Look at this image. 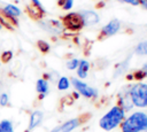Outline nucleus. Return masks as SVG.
Segmentation results:
<instances>
[{"label": "nucleus", "mask_w": 147, "mask_h": 132, "mask_svg": "<svg viewBox=\"0 0 147 132\" xmlns=\"http://www.w3.org/2000/svg\"><path fill=\"white\" fill-rule=\"evenodd\" d=\"M122 132H146L147 131V114L136 111L127 118L123 119L121 125Z\"/></svg>", "instance_id": "1"}, {"label": "nucleus", "mask_w": 147, "mask_h": 132, "mask_svg": "<svg viewBox=\"0 0 147 132\" xmlns=\"http://www.w3.org/2000/svg\"><path fill=\"white\" fill-rule=\"evenodd\" d=\"M124 117L125 111L119 106H115L101 117V119L99 121V125L105 131H111L123 122Z\"/></svg>", "instance_id": "2"}, {"label": "nucleus", "mask_w": 147, "mask_h": 132, "mask_svg": "<svg viewBox=\"0 0 147 132\" xmlns=\"http://www.w3.org/2000/svg\"><path fill=\"white\" fill-rule=\"evenodd\" d=\"M131 102L133 106L139 108L147 107V84L137 83L134 84L129 92Z\"/></svg>", "instance_id": "3"}, {"label": "nucleus", "mask_w": 147, "mask_h": 132, "mask_svg": "<svg viewBox=\"0 0 147 132\" xmlns=\"http://www.w3.org/2000/svg\"><path fill=\"white\" fill-rule=\"evenodd\" d=\"M71 83L74 85V87L77 90V92H79L85 98H96L98 96V91L93 87H91L90 85H87L86 83H84L83 80H79L78 78H72Z\"/></svg>", "instance_id": "4"}, {"label": "nucleus", "mask_w": 147, "mask_h": 132, "mask_svg": "<svg viewBox=\"0 0 147 132\" xmlns=\"http://www.w3.org/2000/svg\"><path fill=\"white\" fill-rule=\"evenodd\" d=\"M82 122H83L82 117H76V118L67 121L65 123H63L60 126H57L54 130H52L51 132H72L75 129H77L82 124Z\"/></svg>", "instance_id": "5"}, {"label": "nucleus", "mask_w": 147, "mask_h": 132, "mask_svg": "<svg viewBox=\"0 0 147 132\" xmlns=\"http://www.w3.org/2000/svg\"><path fill=\"white\" fill-rule=\"evenodd\" d=\"M79 16L82 18V22H83V25L85 26H90V25H94L99 22V15L93 11V10H82L79 13Z\"/></svg>", "instance_id": "6"}, {"label": "nucleus", "mask_w": 147, "mask_h": 132, "mask_svg": "<svg viewBox=\"0 0 147 132\" xmlns=\"http://www.w3.org/2000/svg\"><path fill=\"white\" fill-rule=\"evenodd\" d=\"M64 24L71 30H78L82 26H84L82 18H80L79 14H77V13H71V14L67 15L64 17Z\"/></svg>", "instance_id": "7"}, {"label": "nucleus", "mask_w": 147, "mask_h": 132, "mask_svg": "<svg viewBox=\"0 0 147 132\" xmlns=\"http://www.w3.org/2000/svg\"><path fill=\"white\" fill-rule=\"evenodd\" d=\"M121 28V23L118 20H111L110 22H108L101 30L102 34L106 36V37H109V36H114L115 33H117V31L119 30Z\"/></svg>", "instance_id": "8"}, {"label": "nucleus", "mask_w": 147, "mask_h": 132, "mask_svg": "<svg viewBox=\"0 0 147 132\" xmlns=\"http://www.w3.org/2000/svg\"><path fill=\"white\" fill-rule=\"evenodd\" d=\"M42 117H44V114L40 111V110H36L31 114V117H30V123H29V127L28 130L29 131H32L33 129H36L42 121Z\"/></svg>", "instance_id": "9"}, {"label": "nucleus", "mask_w": 147, "mask_h": 132, "mask_svg": "<svg viewBox=\"0 0 147 132\" xmlns=\"http://www.w3.org/2000/svg\"><path fill=\"white\" fill-rule=\"evenodd\" d=\"M90 69V63L86 60H82L79 61V64L77 67V75L80 79H84L87 77V72Z\"/></svg>", "instance_id": "10"}, {"label": "nucleus", "mask_w": 147, "mask_h": 132, "mask_svg": "<svg viewBox=\"0 0 147 132\" xmlns=\"http://www.w3.org/2000/svg\"><path fill=\"white\" fill-rule=\"evenodd\" d=\"M36 90L38 93H40V98H42L44 95H46L48 93V83L45 79H38L37 84H36Z\"/></svg>", "instance_id": "11"}, {"label": "nucleus", "mask_w": 147, "mask_h": 132, "mask_svg": "<svg viewBox=\"0 0 147 132\" xmlns=\"http://www.w3.org/2000/svg\"><path fill=\"white\" fill-rule=\"evenodd\" d=\"M3 11L6 15H8L10 17H17L21 14V10L18 9V7H16L14 5H6L3 7Z\"/></svg>", "instance_id": "12"}, {"label": "nucleus", "mask_w": 147, "mask_h": 132, "mask_svg": "<svg viewBox=\"0 0 147 132\" xmlns=\"http://www.w3.org/2000/svg\"><path fill=\"white\" fill-rule=\"evenodd\" d=\"M121 102H119V107L125 111V110H131L132 109V107H133V104H132V102H131V99H130V95L129 94H126L125 96H122L121 99Z\"/></svg>", "instance_id": "13"}, {"label": "nucleus", "mask_w": 147, "mask_h": 132, "mask_svg": "<svg viewBox=\"0 0 147 132\" xmlns=\"http://www.w3.org/2000/svg\"><path fill=\"white\" fill-rule=\"evenodd\" d=\"M134 53L137 55H147V40H144L141 42H139L136 48H134Z\"/></svg>", "instance_id": "14"}, {"label": "nucleus", "mask_w": 147, "mask_h": 132, "mask_svg": "<svg viewBox=\"0 0 147 132\" xmlns=\"http://www.w3.org/2000/svg\"><path fill=\"white\" fill-rule=\"evenodd\" d=\"M0 132H14L13 123L8 119H3L0 122Z\"/></svg>", "instance_id": "15"}, {"label": "nucleus", "mask_w": 147, "mask_h": 132, "mask_svg": "<svg viewBox=\"0 0 147 132\" xmlns=\"http://www.w3.org/2000/svg\"><path fill=\"white\" fill-rule=\"evenodd\" d=\"M70 86V81L67 77H61L57 81V88L60 91H64V90H68Z\"/></svg>", "instance_id": "16"}, {"label": "nucleus", "mask_w": 147, "mask_h": 132, "mask_svg": "<svg viewBox=\"0 0 147 132\" xmlns=\"http://www.w3.org/2000/svg\"><path fill=\"white\" fill-rule=\"evenodd\" d=\"M78 64H79V60L72 59V60H70V61L67 62V68H68L69 70H74V69H77Z\"/></svg>", "instance_id": "17"}, {"label": "nucleus", "mask_w": 147, "mask_h": 132, "mask_svg": "<svg viewBox=\"0 0 147 132\" xmlns=\"http://www.w3.org/2000/svg\"><path fill=\"white\" fill-rule=\"evenodd\" d=\"M7 103H8V94L2 93L0 95V106H7Z\"/></svg>", "instance_id": "18"}, {"label": "nucleus", "mask_w": 147, "mask_h": 132, "mask_svg": "<svg viewBox=\"0 0 147 132\" xmlns=\"http://www.w3.org/2000/svg\"><path fill=\"white\" fill-rule=\"evenodd\" d=\"M38 45H39V48L41 49V52H47V51L49 49L48 44H47V42H45V41H39V42H38Z\"/></svg>", "instance_id": "19"}, {"label": "nucleus", "mask_w": 147, "mask_h": 132, "mask_svg": "<svg viewBox=\"0 0 147 132\" xmlns=\"http://www.w3.org/2000/svg\"><path fill=\"white\" fill-rule=\"evenodd\" d=\"M11 56H13L11 52H5V53L2 54V61H3V62H8V61L11 59Z\"/></svg>", "instance_id": "20"}, {"label": "nucleus", "mask_w": 147, "mask_h": 132, "mask_svg": "<svg viewBox=\"0 0 147 132\" xmlns=\"http://www.w3.org/2000/svg\"><path fill=\"white\" fill-rule=\"evenodd\" d=\"M72 3H74V0H64L63 2V8L64 9H70L72 7Z\"/></svg>", "instance_id": "21"}, {"label": "nucleus", "mask_w": 147, "mask_h": 132, "mask_svg": "<svg viewBox=\"0 0 147 132\" xmlns=\"http://www.w3.org/2000/svg\"><path fill=\"white\" fill-rule=\"evenodd\" d=\"M119 1H122V2H126V3H130V5H132V6H138V5H139V2H140V0H119Z\"/></svg>", "instance_id": "22"}, {"label": "nucleus", "mask_w": 147, "mask_h": 132, "mask_svg": "<svg viewBox=\"0 0 147 132\" xmlns=\"http://www.w3.org/2000/svg\"><path fill=\"white\" fill-rule=\"evenodd\" d=\"M32 2L34 3V6H37L39 9H41V10H42V6H41V3H40V1H39V0H32Z\"/></svg>", "instance_id": "23"}, {"label": "nucleus", "mask_w": 147, "mask_h": 132, "mask_svg": "<svg viewBox=\"0 0 147 132\" xmlns=\"http://www.w3.org/2000/svg\"><path fill=\"white\" fill-rule=\"evenodd\" d=\"M141 71L145 73V76H147V62L144 64V67H142V69H141Z\"/></svg>", "instance_id": "24"}, {"label": "nucleus", "mask_w": 147, "mask_h": 132, "mask_svg": "<svg viewBox=\"0 0 147 132\" xmlns=\"http://www.w3.org/2000/svg\"><path fill=\"white\" fill-rule=\"evenodd\" d=\"M139 3H141V6H142L145 9H147V0H140Z\"/></svg>", "instance_id": "25"}, {"label": "nucleus", "mask_w": 147, "mask_h": 132, "mask_svg": "<svg viewBox=\"0 0 147 132\" xmlns=\"http://www.w3.org/2000/svg\"><path fill=\"white\" fill-rule=\"evenodd\" d=\"M0 29H1V23H0Z\"/></svg>", "instance_id": "26"}, {"label": "nucleus", "mask_w": 147, "mask_h": 132, "mask_svg": "<svg viewBox=\"0 0 147 132\" xmlns=\"http://www.w3.org/2000/svg\"><path fill=\"white\" fill-rule=\"evenodd\" d=\"M146 132H147V131H146Z\"/></svg>", "instance_id": "27"}]
</instances>
